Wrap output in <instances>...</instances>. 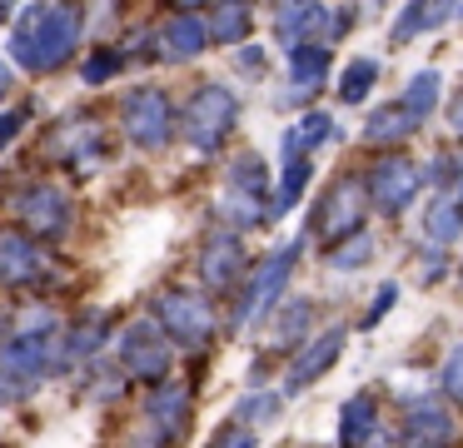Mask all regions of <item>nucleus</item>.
Instances as JSON below:
<instances>
[{
  "label": "nucleus",
  "mask_w": 463,
  "mask_h": 448,
  "mask_svg": "<svg viewBox=\"0 0 463 448\" xmlns=\"http://www.w3.org/2000/svg\"><path fill=\"white\" fill-rule=\"evenodd\" d=\"M244 269H250V249H244V234H230V229H220V234H210L200 244V254H194V279H200L204 294H234V284L244 279Z\"/></svg>",
  "instance_id": "16"
},
{
  "label": "nucleus",
  "mask_w": 463,
  "mask_h": 448,
  "mask_svg": "<svg viewBox=\"0 0 463 448\" xmlns=\"http://www.w3.org/2000/svg\"><path fill=\"white\" fill-rule=\"evenodd\" d=\"M65 269L55 264V249L45 239L25 234L21 224H0V289H41L61 284Z\"/></svg>",
  "instance_id": "8"
},
{
  "label": "nucleus",
  "mask_w": 463,
  "mask_h": 448,
  "mask_svg": "<svg viewBox=\"0 0 463 448\" xmlns=\"http://www.w3.org/2000/svg\"><path fill=\"white\" fill-rule=\"evenodd\" d=\"M234 125H240V95H234L224 80H204V85L190 90V100H184V110H180V135L190 149L214 155V149L234 135Z\"/></svg>",
  "instance_id": "5"
},
{
  "label": "nucleus",
  "mask_w": 463,
  "mask_h": 448,
  "mask_svg": "<svg viewBox=\"0 0 463 448\" xmlns=\"http://www.w3.org/2000/svg\"><path fill=\"white\" fill-rule=\"evenodd\" d=\"M145 424H150V434L165 448H180L190 438V424H194V384L190 378L150 384V394H145Z\"/></svg>",
  "instance_id": "14"
},
{
  "label": "nucleus",
  "mask_w": 463,
  "mask_h": 448,
  "mask_svg": "<svg viewBox=\"0 0 463 448\" xmlns=\"http://www.w3.org/2000/svg\"><path fill=\"white\" fill-rule=\"evenodd\" d=\"M11 214L25 234L45 239V244H61L75 229V199L55 179H25V185L11 189Z\"/></svg>",
  "instance_id": "6"
},
{
  "label": "nucleus",
  "mask_w": 463,
  "mask_h": 448,
  "mask_svg": "<svg viewBox=\"0 0 463 448\" xmlns=\"http://www.w3.org/2000/svg\"><path fill=\"white\" fill-rule=\"evenodd\" d=\"M314 185V159L309 155H284L279 159V185L269 189V219H284L299 209V199Z\"/></svg>",
  "instance_id": "25"
},
{
  "label": "nucleus",
  "mask_w": 463,
  "mask_h": 448,
  "mask_svg": "<svg viewBox=\"0 0 463 448\" xmlns=\"http://www.w3.org/2000/svg\"><path fill=\"white\" fill-rule=\"evenodd\" d=\"M125 384H130V378L120 374V364H115V358H105V354H95L90 364H80L75 394L90 398V404H115V398L125 394Z\"/></svg>",
  "instance_id": "29"
},
{
  "label": "nucleus",
  "mask_w": 463,
  "mask_h": 448,
  "mask_svg": "<svg viewBox=\"0 0 463 448\" xmlns=\"http://www.w3.org/2000/svg\"><path fill=\"white\" fill-rule=\"evenodd\" d=\"M439 394L449 398L453 408H463V338L443 354V364H439Z\"/></svg>",
  "instance_id": "37"
},
{
  "label": "nucleus",
  "mask_w": 463,
  "mask_h": 448,
  "mask_svg": "<svg viewBox=\"0 0 463 448\" xmlns=\"http://www.w3.org/2000/svg\"><path fill=\"white\" fill-rule=\"evenodd\" d=\"M458 279H463V264H458Z\"/></svg>",
  "instance_id": "47"
},
{
  "label": "nucleus",
  "mask_w": 463,
  "mask_h": 448,
  "mask_svg": "<svg viewBox=\"0 0 463 448\" xmlns=\"http://www.w3.org/2000/svg\"><path fill=\"white\" fill-rule=\"evenodd\" d=\"M423 239L439 249H453L463 239V205L453 195H443V189L423 205Z\"/></svg>",
  "instance_id": "30"
},
{
  "label": "nucleus",
  "mask_w": 463,
  "mask_h": 448,
  "mask_svg": "<svg viewBox=\"0 0 463 448\" xmlns=\"http://www.w3.org/2000/svg\"><path fill=\"white\" fill-rule=\"evenodd\" d=\"M399 304V279H383L379 289H373V299H369V309H364V319H359V329L364 334H373V329L389 319V309Z\"/></svg>",
  "instance_id": "38"
},
{
  "label": "nucleus",
  "mask_w": 463,
  "mask_h": 448,
  "mask_svg": "<svg viewBox=\"0 0 463 448\" xmlns=\"http://www.w3.org/2000/svg\"><path fill=\"white\" fill-rule=\"evenodd\" d=\"M55 338L61 319L11 329V338L0 344V404H25L45 378H55Z\"/></svg>",
  "instance_id": "2"
},
{
  "label": "nucleus",
  "mask_w": 463,
  "mask_h": 448,
  "mask_svg": "<svg viewBox=\"0 0 463 448\" xmlns=\"http://www.w3.org/2000/svg\"><path fill=\"white\" fill-rule=\"evenodd\" d=\"M344 344H349V329L344 324H329V329H319V334L304 338V344L294 348L289 368H284V398L304 394V388H314L324 374H334L339 358H344Z\"/></svg>",
  "instance_id": "15"
},
{
  "label": "nucleus",
  "mask_w": 463,
  "mask_h": 448,
  "mask_svg": "<svg viewBox=\"0 0 463 448\" xmlns=\"http://www.w3.org/2000/svg\"><path fill=\"white\" fill-rule=\"evenodd\" d=\"M439 100H443V70H433V65H429V70H419V75H413L409 85H403L399 105L423 125V119H429L433 110H439Z\"/></svg>",
  "instance_id": "31"
},
{
  "label": "nucleus",
  "mask_w": 463,
  "mask_h": 448,
  "mask_svg": "<svg viewBox=\"0 0 463 448\" xmlns=\"http://www.w3.org/2000/svg\"><path fill=\"white\" fill-rule=\"evenodd\" d=\"M373 254H379V244H373V234H349V239H339V244H324V264L329 269H364V264H373Z\"/></svg>",
  "instance_id": "34"
},
{
  "label": "nucleus",
  "mask_w": 463,
  "mask_h": 448,
  "mask_svg": "<svg viewBox=\"0 0 463 448\" xmlns=\"http://www.w3.org/2000/svg\"><path fill=\"white\" fill-rule=\"evenodd\" d=\"M339 448H399L393 443V428L383 424V408H379V394H349L339 404Z\"/></svg>",
  "instance_id": "18"
},
{
  "label": "nucleus",
  "mask_w": 463,
  "mask_h": 448,
  "mask_svg": "<svg viewBox=\"0 0 463 448\" xmlns=\"http://www.w3.org/2000/svg\"><path fill=\"white\" fill-rule=\"evenodd\" d=\"M80 35H85V5H75V0H31L21 10V20L11 25L5 60L31 70V75H55L80 50Z\"/></svg>",
  "instance_id": "1"
},
{
  "label": "nucleus",
  "mask_w": 463,
  "mask_h": 448,
  "mask_svg": "<svg viewBox=\"0 0 463 448\" xmlns=\"http://www.w3.org/2000/svg\"><path fill=\"white\" fill-rule=\"evenodd\" d=\"M419 284H439V279H449V259H443V249L439 244H423L419 249Z\"/></svg>",
  "instance_id": "41"
},
{
  "label": "nucleus",
  "mask_w": 463,
  "mask_h": 448,
  "mask_svg": "<svg viewBox=\"0 0 463 448\" xmlns=\"http://www.w3.org/2000/svg\"><path fill=\"white\" fill-rule=\"evenodd\" d=\"M334 135H339L334 115H324V110H304L299 119H289V125H284L279 149H284V155H314V149L329 145Z\"/></svg>",
  "instance_id": "28"
},
{
  "label": "nucleus",
  "mask_w": 463,
  "mask_h": 448,
  "mask_svg": "<svg viewBox=\"0 0 463 448\" xmlns=\"http://www.w3.org/2000/svg\"><path fill=\"white\" fill-rule=\"evenodd\" d=\"M125 65H130V60H125L120 45H95L90 55L80 60V85L100 90V85H110V80H120Z\"/></svg>",
  "instance_id": "33"
},
{
  "label": "nucleus",
  "mask_w": 463,
  "mask_h": 448,
  "mask_svg": "<svg viewBox=\"0 0 463 448\" xmlns=\"http://www.w3.org/2000/svg\"><path fill=\"white\" fill-rule=\"evenodd\" d=\"M110 338H115V319L105 314V309L75 314L71 324H61V338H55V374H75V368L90 364Z\"/></svg>",
  "instance_id": "17"
},
{
  "label": "nucleus",
  "mask_w": 463,
  "mask_h": 448,
  "mask_svg": "<svg viewBox=\"0 0 463 448\" xmlns=\"http://www.w3.org/2000/svg\"><path fill=\"white\" fill-rule=\"evenodd\" d=\"M214 219H220V229H230V234H250V229L269 224V199L244 195V189H224V195L214 199Z\"/></svg>",
  "instance_id": "27"
},
{
  "label": "nucleus",
  "mask_w": 463,
  "mask_h": 448,
  "mask_svg": "<svg viewBox=\"0 0 463 448\" xmlns=\"http://www.w3.org/2000/svg\"><path fill=\"white\" fill-rule=\"evenodd\" d=\"M120 129L135 149L160 155V149H170L175 135H180V110L170 105V95H165L160 85H135V90H125V100H120Z\"/></svg>",
  "instance_id": "7"
},
{
  "label": "nucleus",
  "mask_w": 463,
  "mask_h": 448,
  "mask_svg": "<svg viewBox=\"0 0 463 448\" xmlns=\"http://www.w3.org/2000/svg\"><path fill=\"white\" fill-rule=\"evenodd\" d=\"M230 60H234V75H240V80H264V70H269V50L254 45V40L234 45V50H230Z\"/></svg>",
  "instance_id": "39"
},
{
  "label": "nucleus",
  "mask_w": 463,
  "mask_h": 448,
  "mask_svg": "<svg viewBox=\"0 0 463 448\" xmlns=\"http://www.w3.org/2000/svg\"><path fill=\"white\" fill-rule=\"evenodd\" d=\"M45 155L61 159L71 175H95L110 159V139H105V129L90 115H71L45 135Z\"/></svg>",
  "instance_id": "13"
},
{
  "label": "nucleus",
  "mask_w": 463,
  "mask_h": 448,
  "mask_svg": "<svg viewBox=\"0 0 463 448\" xmlns=\"http://www.w3.org/2000/svg\"><path fill=\"white\" fill-rule=\"evenodd\" d=\"M11 85H15V65L11 60H0V95H11Z\"/></svg>",
  "instance_id": "44"
},
{
  "label": "nucleus",
  "mask_w": 463,
  "mask_h": 448,
  "mask_svg": "<svg viewBox=\"0 0 463 448\" xmlns=\"http://www.w3.org/2000/svg\"><path fill=\"white\" fill-rule=\"evenodd\" d=\"M175 10H200V0H170Z\"/></svg>",
  "instance_id": "46"
},
{
  "label": "nucleus",
  "mask_w": 463,
  "mask_h": 448,
  "mask_svg": "<svg viewBox=\"0 0 463 448\" xmlns=\"http://www.w3.org/2000/svg\"><path fill=\"white\" fill-rule=\"evenodd\" d=\"M284 65H289V90L274 95V105H304L309 95H319V85L329 80V45L309 40V45H289L284 50Z\"/></svg>",
  "instance_id": "22"
},
{
  "label": "nucleus",
  "mask_w": 463,
  "mask_h": 448,
  "mask_svg": "<svg viewBox=\"0 0 463 448\" xmlns=\"http://www.w3.org/2000/svg\"><path fill=\"white\" fill-rule=\"evenodd\" d=\"M150 319L165 329L175 348H190V354H204L220 334V314H214V299L204 289L190 284H170L150 299Z\"/></svg>",
  "instance_id": "4"
},
{
  "label": "nucleus",
  "mask_w": 463,
  "mask_h": 448,
  "mask_svg": "<svg viewBox=\"0 0 463 448\" xmlns=\"http://www.w3.org/2000/svg\"><path fill=\"white\" fill-rule=\"evenodd\" d=\"M314 314H319V304H314L309 294L279 299V304L264 314V334H260L264 354H294V348L314 334Z\"/></svg>",
  "instance_id": "19"
},
{
  "label": "nucleus",
  "mask_w": 463,
  "mask_h": 448,
  "mask_svg": "<svg viewBox=\"0 0 463 448\" xmlns=\"http://www.w3.org/2000/svg\"><path fill=\"white\" fill-rule=\"evenodd\" d=\"M35 105H15V110H0V149H11L15 135H21L25 125H31Z\"/></svg>",
  "instance_id": "42"
},
{
  "label": "nucleus",
  "mask_w": 463,
  "mask_h": 448,
  "mask_svg": "<svg viewBox=\"0 0 463 448\" xmlns=\"http://www.w3.org/2000/svg\"><path fill=\"white\" fill-rule=\"evenodd\" d=\"M279 414H284V388H254V394H244L240 404H234L230 418H240V424L260 428V424H274Z\"/></svg>",
  "instance_id": "35"
},
{
  "label": "nucleus",
  "mask_w": 463,
  "mask_h": 448,
  "mask_svg": "<svg viewBox=\"0 0 463 448\" xmlns=\"http://www.w3.org/2000/svg\"><path fill=\"white\" fill-rule=\"evenodd\" d=\"M413 135H419V119H413L409 110L393 100V105H379L369 119H364L359 145H369V149H403Z\"/></svg>",
  "instance_id": "23"
},
{
  "label": "nucleus",
  "mask_w": 463,
  "mask_h": 448,
  "mask_svg": "<svg viewBox=\"0 0 463 448\" xmlns=\"http://www.w3.org/2000/svg\"><path fill=\"white\" fill-rule=\"evenodd\" d=\"M449 129H453V135L463 139V90H458V95L449 100Z\"/></svg>",
  "instance_id": "43"
},
{
  "label": "nucleus",
  "mask_w": 463,
  "mask_h": 448,
  "mask_svg": "<svg viewBox=\"0 0 463 448\" xmlns=\"http://www.w3.org/2000/svg\"><path fill=\"white\" fill-rule=\"evenodd\" d=\"M115 364L130 384H165L175 374V344L165 338V329L155 324L150 314L145 319H130V324L115 334Z\"/></svg>",
  "instance_id": "9"
},
{
  "label": "nucleus",
  "mask_w": 463,
  "mask_h": 448,
  "mask_svg": "<svg viewBox=\"0 0 463 448\" xmlns=\"http://www.w3.org/2000/svg\"><path fill=\"white\" fill-rule=\"evenodd\" d=\"M204 25H210V45H244L254 30V0H214Z\"/></svg>",
  "instance_id": "26"
},
{
  "label": "nucleus",
  "mask_w": 463,
  "mask_h": 448,
  "mask_svg": "<svg viewBox=\"0 0 463 448\" xmlns=\"http://www.w3.org/2000/svg\"><path fill=\"white\" fill-rule=\"evenodd\" d=\"M204 448H260V434H254L250 424H240V418H230V424L214 428Z\"/></svg>",
  "instance_id": "40"
},
{
  "label": "nucleus",
  "mask_w": 463,
  "mask_h": 448,
  "mask_svg": "<svg viewBox=\"0 0 463 448\" xmlns=\"http://www.w3.org/2000/svg\"><path fill=\"white\" fill-rule=\"evenodd\" d=\"M329 25H334L329 0H279V5H274V40H279L284 50L309 45V40L329 45Z\"/></svg>",
  "instance_id": "21"
},
{
  "label": "nucleus",
  "mask_w": 463,
  "mask_h": 448,
  "mask_svg": "<svg viewBox=\"0 0 463 448\" xmlns=\"http://www.w3.org/2000/svg\"><path fill=\"white\" fill-rule=\"evenodd\" d=\"M373 85H379V60H373V55H354L349 65L339 70V100H344V105L369 100Z\"/></svg>",
  "instance_id": "32"
},
{
  "label": "nucleus",
  "mask_w": 463,
  "mask_h": 448,
  "mask_svg": "<svg viewBox=\"0 0 463 448\" xmlns=\"http://www.w3.org/2000/svg\"><path fill=\"white\" fill-rule=\"evenodd\" d=\"M150 35H155V60H165V65H184V60L210 50V25H204L200 10H175Z\"/></svg>",
  "instance_id": "20"
},
{
  "label": "nucleus",
  "mask_w": 463,
  "mask_h": 448,
  "mask_svg": "<svg viewBox=\"0 0 463 448\" xmlns=\"http://www.w3.org/2000/svg\"><path fill=\"white\" fill-rule=\"evenodd\" d=\"M230 189H244V195L269 199V169H264V159L254 155V149H244V155L230 159Z\"/></svg>",
  "instance_id": "36"
},
{
  "label": "nucleus",
  "mask_w": 463,
  "mask_h": 448,
  "mask_svg": "<svg viewBox=\"0 0 463 448\" xmlns=\"http://www.w3.org/2000/svg\"><path fill=\"white\" fill-rule=\"evenodd\" d=\"M299 254H304V239H289L284 249H269V254H260L250 269H244V279L234 284V299H230V324L234 329L260 324V319L279 304L284 289H289V279H294Z\"/></svg>",
  "instance_id": "3"
},
{
  "label": "nucleus",
  "mask_w": 463,
  "mask_h": 448,
  "mask_svg": "<svg viewBox=\"0 0 463 448\" xmlns=\"http://www.w3.org/2000/svg\"><path fill=\"white\" fill-rule=\"evenodd\" d=\"M364 219H369V195H364V175L354 169H339L329 185L319 189L314 199V219H309V234L319 244H339V239L359 234Z\"/></svg>",
  "instance_id": "10"
},
{
  "label": "nucleus",
  "mask_w": 463,
  "mask_h": 448,
  "mask_svg": "<svg viewBox=\"0 0 463 448\" xmlns=\"http://www.w3.org/2000/svg\"><path fill=\"white\" fill-rule=\"evenodd\" d=\"M423 189V169L413 155H403V149H383L379 159H373L369 169H364V195H369V209L383 219H399L413 209V199H419Z\"/></svg>",
  "instance_id": "12"
},
{
  "label": "nucleus",
  "mask_w": 463,
  "mask_h": 448,
  "mask_svg": "<svg viewBox=\"0 0 463 448\" xmlns=\"http://www.w3.org/2000/svg\"><path fill=\"white\" fill-rule=\"evenodd\" d=\"M463 428L449 398L439 394H403L399 424H393V443L399 448H458Z\"/></svg>",
  "instance_id": "11"
},
{
  "label": "nucleus",
  "mask_w": 463,
  "mask_h": 448,
  "mask_svg": "<svg viewBox=\"0 0 463 448\" xmlns=\"http://www.w3.org/2000/svg\"><path fill=\"white\" fill-rule=\"evenodd\" d=\"M453 5H458V0H403V10L393 15V25H389V45L399 50V45H409L413 35H429V30L449 25Z\"/></svg>",
  "instance_id": "24"
},
{
  "label": "nucleus",
  "mask_w": 463,
  "mask_h": 448,
  "mask_svg": "<svg viewBox=\"0 0 463 448\" xmlns=\"http://www.w3.org/2000/svg\"><path fill=\"white\" fill-rule=\"evenodd\" d=\"M15 15V0H0V20H11Z\"/></svg>",
  "instance_id": "45"
}]
</instances>
